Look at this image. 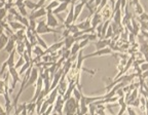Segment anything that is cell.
Listing matches in <instances>:
<instances>
[{
    "mask_svg": "<svg viewBox=\"0 0 148 115\" xmlns=\"http://www.w3.org/2000/svg\"><path fill=\"white\" fill-rule=\"evenodd\" d=\"M63 114L66 115H73V114H80V109H79V102L71 96L68 100H66L64 103V108H63Z\"/></svg>",
    "mask_w": 148,
    "mask_h": 115,
    "instance_id": "obj_1",
    "label": "cell"
},
{
    "mask_svg": "<svg viewBox=\"0 0 148 115\" xmlns=\"http://www.w3.org/2000/svg\"><path fill=\"white\" fill-rule=\"evenodd\" d=\"M36 33L37 34H47V33L59 34V33H60V30H57V29H55V28L49 27L44 21H40L37 23Z\"/></svg>",
    "mask_w": 148,
    "mask_h": 115,
    "instance_id": "obj_2",
    "label": "cell"
},
{
    "mask_svg": "<svg viewBox=\"0 0 148 115\" xmlns=\"http://www.w3.org/2000/svg\"><path fill=\"white\" fill-rule=\"evenodd\" d=\"M8 72H9V75L12 76V86H10V88H8L9 94H12V90L16 88V82H22V79L20 78V74H18V70H16L14 67H8Z\"/></svg>",
    "mask_w": 148,
    "mask_h": 115,
    "instance_id": "obj_3",
    "label": "cell"
},
{
    "mask_svg": "<svg viewBox=\"0 0 148 115\" xmlns=\"http://www.w3.org/2000/svg\"><path fill=\"white\" fill-rule=\"evenodd\" d=\"M38 72H39V71H38V68H37L36 66L32 67V70H31L30 76H29V78H28L27 82H26V84H25V90L27 88H29L30 85L36 83L37 79H38V77H39V74H38Z\"/></svg>",
    "mask_w": 148,
    "mask_h": 115,
    "instance_id": "obj_4",
    "label": "cell"
},
{
    "mask_svg": "<svg viewBox=\"0 0 148 115\" xmlns=\"http://www.w3.org/2000/svg\"><path fill=\"white\" fill-rule=\"evenodd\" d=\"M64 99H63L62 94H58L57 100H56L55 104H53V113H58V114H63V108H64Z\"/></svg>",
    "mask_w": 148,
    "mask_h": 115,
    "instance_id": "obj_5",
    "label": "cell"
},
{
    "mask_svg": "<svg viewBox=\"0 0 148 115\" xmlns=\"http://www.w3.org/2000/svg\"><path fill=\"white\" fill-rule=\"evenodd\" d=\"M112 49L110 47H105V49H97L95 53H88L86 55H83V59L86 60V59H88V57H99V55H110L112 53Z\"/></svg>",
    "mask_w": 148,
    "mask_h": 115,
    "instance_id": "obj_6",
    "label": "cell"
},
{
    "mask_svg": "<svg viewBox=\"0 0 148 115\" xmlns=\"http://www.w3.org/2000/svg\"><path fill=\"white\" fill-rule=\"evenodd\" d=\"M46 24L51 28H57L59 26L58 20L56 18V14L51 10L46 12Z\"/></svg>",
    "mask_w": 148,
    "mask_h": 115,
    "instance_id": "obj_7",
    "label": "cell"
},
{
    "mask_svg": "<svg viewBox=\"0 0 148 115\" xmlns=\"http://www.w3.org/2000/svg\"><path fill=\"white\" fill-rule=\"evenodd\" d=\"M100 14H101L102 18H103V21H106V20H109V18H112L113 8H112V6H109V4L107 3V4L100 10Z\"/></svg>",
    "mask_w": 148,
    "mask_h": 115,
    "instance_id": "obj_8",
    "label": "cell"
},
{
    "mask_svg": "<svg viewBox=\"0 0 148 115\" xmlns=\"http://www.w3.org/2000/svg\"><path fill=\"white\" fill-rule=\"evenodd\" d=\"M46 12H46L45 6H41L40 8L33 10V12L30 14V16H28V18H29V20H36V18H41V16H46Z\"/></svg>",
    "mask_w": 148,
    "mask_h": 115,
    "instance_id": "obj_9",
    "label": "cell"
},
{
    "mask_svg": "<svg viewBox=\"0 0 148 115\" xmlns=\"http://www.w3.org/2000/svg\"><path fill=\"white\" fill-rule=\"evenodd\" d=\"M16 34L10 35L8 38V41H7L6 45H5V51H6V53H10L12 51H14V49H16Z\"/></svg>",
    "mask_w": 148,
    "mask_h": 115,
    "instance_id": "obj_10",
    "label": "cell"
},
{
    "mask_svg": "<svg viewBox=\"0 0 148 115\" xmlns=\"http://www.w3.org/2000/svg\"><path fill=\"white\" fill-rule=\"evenodd\" d=\"M42 90H43V78H42L41 76H39V77H38V79H37V81H36V88H35L34 97L32 98L31 102L36 101L37 98H38V96L40 94V92H42Z\"/></svg>",
    "mask_w": 148,
    "mask_h": 115,
    "instance_id": "obj_11",
    "label": "cell"
},
{
    "mask_svg": "<svg viewBox=\"0 0 148 115\" xmlns=\"http://www.w3.org/2000/svg\"><path fill=\"white\" fill-rule=\"evenodd\" d=\"M9 92L8 90H5V92L3 94V97H4V100H5V108H6V114H9L10 113V110L14 108V104L12 103L10 101V97H9Z\"/></svg>",
    "mask_w": 148,
    "mask_h": 115,
    "instance_id": "obj_12",
    "label": "cell"
},
{
    "mask_svg": "<svg viewBox=\"0 0 148 115\" xmlns=\"http://www.w3.org/2000/svg\"><path fill=\"white\" fill-rule=\"evenodd\" d=\"M101 23H103V18H102L101 14L96 10V12L92 14V27L94 28V29H96V27Z\"/></svg>",
    "mask_w": 148,
    "mask_h": 115,
    "instance_id": "obj_13",
    "label": "cell"
},
{
    "mask_svg": "<svg viewBox=\"0 0 148 115\" xmlns=\"http://www.w3.org/2000/svg\"><path fill=\"white\" fill-rule=\"evenodd\" d=\"M64 45V41H60V42H56V43L51 44L49 47L44 51V53H56L58 51L59 49H61V47Z\"/></svg>",
    "mask_w": 148,
    "mask_h": 115,
    "instance_id": "obj_14",
    "label": "cell"
},
{
    "mask_svg": "<svg viewBox=\"0 0 148 115\" xmlns=\"http://www.w3.org/2000/svg\"><path fill=\"white\" fill-rule=\"evenodd\" d=\"M111 42L110 38H102V39H99V41L95 42V46L96 49H105V47H108L109 44Z\"/></svg>",
    "mask_w": 148,
    "mask_h": 115,
    "instance_id": "obj_15",
    "label": "cell"
},
{
    "mask_svg": "<svg viewBox=\"0 0 148 115\" xmlns=\"http://www.w3.org/2000/svg\"><path fill=\"white\" fill-rule=\"evenodd\" d=\"M74 23V4L71 3L70 4V10L67 14V18L66 20L64 21V26H67V25H70V24Z\"/></svg>",
    "mask_w": 148,
    "mask_h": 115,
    "instance_id": "obj_16",
    "label": "cell"
},
{
    "mask_svg": "<svg viewBox=\"0 0 148 115\" xmlns=\"http://www.w3.org/2000/svg\"><path fill=\"white\" fill-rule=\"evenodd\" d=\"M79 109H80V114H86L88 113V105L86 102V96L82 94L81 99L79 101Z\"/></svg>",
    "mask_w": 148,
    "mask_h": 115,
    "instance_id": "obj_17",
    "label": "cell"
},
{
    "mask_svg": "<svg viewBox=\"0 0 148 115\" xmlns=\"http://www.w3.org/2000/svg\"><path fill=\"white\" fill-rule=\"evenodd\" d=\"M59 94V90H58V86L57 88H55L53 90H51V92H49V98L46 99V101L49 102V104H55L56 100H57V97H58Z\"/></svg>",
    "mask_w": 148,
    "mask_h": 115,
    "instance_id": "obj_18",
    "label": "cell"
},
{
    "mask_svg": "<svg viewBox=\"0 0 148 115\" xmlns=\"http://www.w3.org/2000/svg\"><path fill=\"white\" fill-rule=\"evenodd\" d=\"M77 27H78L79 30H86V29L90 28L92 27V18L88 16V18H86L84 21H82L81 23L77 24Z\"/></svg>",
    "mask_w": 148,
    "mask_h": 115,
    "instance_id": "obj_19",
    "label": "cell"
},
{
    "mask_svg": "<svg viewBox=\"0 0 148 115\" xmlns=\"http://www.w3.org/2000/svg\"><path fill=\"white\" fill-rule=\"evenodd\" d=\"M69 4H70L69 2H60V4H59L58 6L56 7V8L53 10V12L55 14H59L60 12H65V10H66V9L68 8Z\"/></svg>",
    "mask_w": 148,
    "mask_h": 115,
    "instance_id": "obj_20",
    "label": "cell"
},
{
    "mask_svg": "<svg viewBox=\"0 0 148 115\" xmlns=\"http://www.w3.org/2000/svg\"><path fill=\"white\" fill-rule=\"evenodd\" d=\"M8 24H9V26H10V28L14 31L21 30V29H27L26 26H24L23 24L20 23L18 21H9Z\"/></svg>",
    "mask_w": 148,
    "mask_h": 115,
    "instance_id": "obj_21",
    "label": "cell"
},
{
    "mask_svg": "<svg viewBox=\"0 0 148 115\" xmlns=\"http://www.w3.org/2000/svg\"><path fill=\"white\" fill-rule=\"evenodd\" d=\"M75 42V38H74L73 35H68L67 37H65L64 38V46L66 47L67 49H71V46L73 45V43Z\"/></svg>",
    "mask_w": 148,
    "mask_h": 115,
    "instance_id": "obj_22",
    "label": "cell"
},
{
    "mask_svg": "<svg viewBox=\"0 0 148 115\" xmlns=\"http://www.w3.org/2000/svg\"><path fill=\"white\" fill-rule=\"evenodd\" d=\"M14 114H23V115L28 114V112H27V103H23L22 105H20L18 107H16Z\"/></svg>",
    "mask_w": 148,
    "mask_h": 115,
    "instance_id": "obj_23",
    "label": "cell"
},
{
    "mask_svg": "<svg viewBox=\"0 0 148 115\" xmlns=\"http://www.w3.org/2000/svg\"><path fill=\"white\" fill-rule=\"evenodd\" d=\"M16 6L18 7V14H21V16H28L27 10H26V6H25V4H24V2L18 3V4H16Z\"/></svg>",
    "mask_w": 148,
    "mask_h": 115,
    "instance_id": "obj_24",
    "label": "cell"
},
{
    "mask_svg": "<svg viewBox=\"0 0 148 115\" xmlns=\"http://www.w3.org/2000/svg\"><path fill=\"white\" fill-rule=\"evenodd\" d=\"M8 38H9V37L7 36V35H5L4 33H3V34L0 36V51H2V49L5 47L7 41H8Z\"/></svg>",
    "mask_w": 148,
    "mask_h": 115,
    "instance_id": "obj_25",
    "label": "cell"
},
{
    "mask_svg": "<svg viewBox=\"0 0 148 115\" xmlns=\"http://www.w3.org/2000/svg\"><path fill=\"white\" fill-rule=\"evenodd\" d=\"M59 4H60V2H59L58 0H53V1H49V4H47V5L45 6L46 12H49V10H51V12H53V9H55L56 7L58 6Z\"/></svg>",
    "mask_w": 148,
    "mask_h": 115,
    "instance_id": "obj_26",
    "label": "cell"
},
{
    "mask_svg": "<svg viewBox=\"0 0 148 115\" xmlns=\"http://www.w3.org/2000/svg\"><path fill=\"white\" fill-rule=\"evenodd\" d=\"M80 47H79V42L75 41L73 43V45L71 46V49H70V53H71V55H77L78 51H80Z\"/></svg>",
    "mask_w": 148,
    "mask_h": 115,
    "instance_id": "obj_27",
    "label": "cell"
},
{
    "mask_svg": "<svg viewBox=\"0 0 148 115\" xmlns=\"http://www.w3.org/2000/svg\"><path fill=\"white\" fill-rule=\"evenodd\" d=\"M33 53H35V55H39V57H42V55H44V51H43V49H42L41 46L40 45H35V46H33Z\"/></svg>",
    "mask_w": 148,
    "mask_h": 115,
    "instance_id": "obj_28",
    "label": "cell"
},
{
    "mask_svg": "<svg viewBox=\"0 0 148 115\" xmlns=\"http://www.w3.org/2000/svg\"><path fill=\"white\" fill-rule=\"evenodd\" d=\"M35 110H36V103L35 102H30L29 104H27L28 114H34Z\"/></svg>",
    "mask_w": 148,
    "mask_h": 115,
    "instance_id": "obj_29",
    "label": "cell"
},
{
    "mask_svg": "<svg viewBox=\"0 0 148 115\" xmlns=\"http://www.w3.org/2000/svg\"><path fill=\"white\" fill-rule=\"evenodd\" d=\"M32 65H34V63H33V62H26L25 64H24L23 66L21 67V70L18 71V74H20V75L24 74L28 70V68H29V67H31Z\"/></svg>",
    "mask_w": 148,
    "mask_h": 115,
    "instance_id": "obj_30",
    "label": "cell"
},
{
    "mask_svg": "<svg viewBox=\"0 0 148 115\" xmlns=\"http://www.w3.org/2000/svg\"><path fill=\"white\" fill-rule=\"evenodd\" d=\"M24 4H25L26 8L28 9H31V10H35V8H36V3L33 2V1H30V0H25L24 1Z\"/></svg>",
    "mask_w": 148,
    "mask_h": 115,
    "instance_id": "obj_31",
    "label": "cell"
},
{
    "mask_svg": "<svg viewBox=\"0 0 148 115\" xmlns=\"http://www.w3.org/2000/svg\"><path fill=\"white\" fill-rule=\"evenodd\" d=\"M36 39H37V44L41 46L43 49H46L47 47H49V46H47V44L45 43V41H44L42 38H40L39 34H37V33H36Z\"/></svg>",
    "mask_w": 148,
    "mask_h": 115,
    "instance_id": "obj_32",
    "label": "cell"
},
{
    "mask_svg": "<svg viewBox=\"0 0 148 115\" xmlns=\"http://www.w3.org/2000/svg\"><path fill=\"white\" fill-rule=\"evenodd\" d=\"M65 28H67L68 30L70 31V33L71 34H74L75 32H77V31L79 30L78 27H77V25H74V23L70 24V25H67V26H64Z\"/></svg>",
    "mask_w": 148,
    "mask_h": 115,
    "instance_id": "obj_33",
    "label": "cell"
},
{
    "mask_svg": "<svg viewBox=\"0 0 148 115\" xmlns=\"http://www.w3.org/2000/svg\"><path fill=\"white\" fill-rule=\"evenodd\" d=\"M105 107L104 104H98L97 105V109H96V114H105Z\"/></svg>",
    "mask_w": 148,
    "mask_h": 115,
    "instance_id": "obj_34",
    "label": "cell"
},
{
    "mask_svg": "<svg viewBox=\"0 0 148 115\" xmlns=\"http://www.w3.org/2000/svg\"><path fill=\"white\" fill-rule=\"evenodd\" d=\"M114 36V31L113 29H112V27H111V25L108 26V28H107V31H106V34H105V37L104 38H112V37Z\"/></svg>",
    "mask_w": 148,
    "mask_h": 115,
    "instance_id": "obj_35",
    "label": "cell"
},
{
    "mask_svg": "<svg viewBox=\"0 0 148 115\" xmlns=\"http://www.w3.org/2000/svg\"><path fill=\"white\" fill-rule=\"evenodd\" d=\"M140 51L143 53V55H148V41L144 42L140 45Z\"/></svg>",
    "mask_w": 148,
    "mask_h": 115,
    "instance_id": "obj_36",
    "label": "cell"
},
{
    "mask_svg": "<svg viewBox=\"0 0 148 115\" xmlns=\"http://www.w3.org/2000/svg\"><path fill=\"white\" fill-rule=\"evenodd\" d=\"M25 63H26V61H25V59H24V57H23V55H20V59H18V61L16 63V64H14V68L18 70V68H21V67L23 66Z\"/></svg>",
    "mask_w": 148,
    "mask_h": 115,
    "instance_id": "obj_37",
    "label": "cell"
},
{
    "mask_svg": "<svg viewBox=\"0 0 148 115\" xmlns=\"http://www.w3.org/2000/svg\"><path fill=\"white\" fill-rule=\"evenodd\" d=\"M134 6H135V12H136V14H138V16H140V14L144 12V8L142 7V5L140 4V2L136 3Z\"/></svg>",
    "mask_w": 148,
    "mask_h": 115,
    "instance_id": "obj_38",
    "label": "cell"
},
{
    "mask_svg": "<svg viewBox=\"0 0 148 115\" xmlns=\"http://www.w3.org/2000/svg\"><path fill=\"white\" fill-rule=\"evenodd\" d=\"M49 105H51V104H49V102L46 101V100H44V102L42 103V105H41V108H40L39 114H44V112L46 111V109H47V107H49Z\"/></svg>",
    "mask_w": 148,
    "mask_h": 115,
    "instance_id": "obj_39",
    "label": "cell"
},
{
    "mask_svg": "<svg viewBox=\"0 0 148 115\" xmlns=\"http://www.w3.org/2000/svg\"><path fill=\"white\" fill-rule=\"evenodd\" d=\"M7 12H8V10H7L4 6L0 7V20H5V18H6Z\"/></svg>",
    "mask_w": 148,
    "mask_h": 115,
    "instance_id": "obj_40",
    "label": "cell"
},
{
    "mask_svg": "<svg viewBox=\"0 0 148 115\" xmlns=\"http://www.w3.org/2000/svg\"><path fill=\"white\" fill-rule=\"evenodd\" d=\"M96 109H97V105L95 103L88 104V113L90 114H96Z\"/></svg>",
    "mask_w": 148,
    "mask_h": 115,
    "instance_id": "obj_41",
    "label": "cell"
},
{
    "mask_svg": "<svg viewBox=\"0 0 148 115\" xmlns=\"http://www.w3.org/2000/svg\"><path fill=\"white\" fill-rule=\"evenodd\" d=\"M90 40H88V38H86V39H83V40H81L80 42H79V47H80L81 49H84L86 45H88V43H90Z\"/></svg>",
    "mask_w": 148,
    "mask_h": 115,
    "instance_id": "obj_42",
    "label": "cell"
},
{
    "mask_svg": "<svg viewBox=\"0 0 148 115\" xmlns=\"http://www.w3.org/2000/svg\"><path fill=\"white\" fill-rule=\"evenodd\" d=\"M139 21L140 22H147L148 23V14L143 12V14H140V16H139Z\"/></svg>",
    "mask_w": 148,
    "mask_h": 115,
    "instance_id": "obj_43",
    "label": "cell"
},
{
    "mask_svg": "<svg viewBox=\"0 0 148 115\" xmlns=\"http://www.w3.org/2000/svg\"><path fill=\"white\" fill-rule=\"evenodd\" d=\"M129 105H131V106L136 107V108H140V99H139V97L137 98L136 100H134V101H133L132 103H130Z\"/></svg>",
    "mask_w": 148,
    "mask_h": 115,
    "instance_id": "obj_44",
    "label": "cell"
},
{
    "mask_svg": "<svg viewBox=\"0 0 148 115\" xmlns=\"http://www.w3.org/2000/svg\"><path fill=\"white\" fill-rule=\"evenodd\" d=\"M127 103H123V105H120V110L118 111L117 114H118V115L123 114V112H125V111L127 110Z\"/></svg>",
    "mask_w": 148,
    "mask_h": 115,
    "instance_id": "obj_45",
    "label": "cell"
},
{
    "mask_svg": "<svg viewBox=\"0 0 148 115\" xmlns=\"http://www.w3.org/2000/svg\"><path fill=\"white\" fill-rule=\"evenodd\" d=\"M127 113H129L130 115H135V114H136L135 110L133 109V106H131V105H127Z\"/></svg>",
    "mask_w": 148,
    "mask_h": 115,
    "instance_id": "obj_46",
    "label": "cell"
},
{
    "mask_svg": "<svg viewBox=\"0 0 148 115\" xmlns=\"http://www.w3.org/2000/svg\"><path fill=\"white\" fill-rule=\"evenodd\" d=\"M53 104H51V105H49V107H47V109H46V111L44 112V114H51V113H53Z\"/></svg>",
    "mask_w": 148,
    "mask_h": 115,
    "instance_id": "obj_47",
    "label": "cell"
},
{
    "mask_svg": "<svg viewBox=\"0 0 148 115\" xmlns=\"http://www.w3.org/2000/svg\"><path fill=\"white\" fill-rule=\"evenodd\" d=\"M140 67H141V70H142V72L143 71H146V70H148V62H144L143 64H141L140 65Z\"/></svg>",
    "mask_w": 148,
    "mask_h": 115,
    "instance_id": "obj_48",
    "label": "cell"
},
{
    "mask_svg": "<svg viewBox=\"0 0 148 115\" xmlns=\"http://www.w3.org/2000/svg\"><path fill=\"white\" fill-rule=\"evenodd\" d=\"M127 5V0H120V8H121V10H123Z\"/></svg>",
    "mask_w": 148,
    "mask_h": 115,
    "instance_id": "obj_49",
    "label": "cell"
},
{
    "mask_svg": "<svg viewBox=\"0 0 148 115\" xmlns=\"http://www.w3.org/2000/svg\"><path fill=\"white\" fill-rule=\"evenodd\" d=\"M62 34H63V37H64V38H65V37H67L68 35H70V34H71V33H70V31L68 30L67 28H65V30L62 32Z\"/></svg>",
    "mask_w": 148,
    "mask_h": 115,
    "instance_id": "obj_50",
    "label": "cell"
},
{
    "mask_svg": "<svg viewBox=\"0 0 148 115\" xmlns=\"http://www.w3.org/2000/svg\"><path fill=\"white\" fill-rule=\"evenodd\" d=\"M101 1H102V0H95V1H94V4H95V6H96V9H97V7L100 5Z\"/></svg>",
    "mask_w": 148,
    "mask_h": 115,
    "instance_id": "obj_51",
    "label": "cell"
},
{
    "mask_svg": "<svg viewBox=\"0 0 148 115\" xmlns=\"http://www.w3.org/2000/svg\"><path fill=\"white\" fill-rule=\"evenodd\" d=\"M4 33V28H3V26L2 25H0V36Z\"/></svg>",
    "mask_w": 148,
    "mask_h": 115,
    "instance_id": "obj_52",
    "label": "cell"
},
{
    "mask_svg": "<svg viewBox=\"0 0 148 115\" xmlns=\"http://www.w3.org/2000/svg\"><path fill=\"white\" fill-rule=\"evenodd\" d=\"M0 114H6V111H5L1 106H0Z\"/></svg>",
    "mask_w": 148,
    "mask_h": 115,
    "instance_id": "obj_53",
    "label": "cell"
},
{
    "mask_svg": "<svg viewBox=\"0 0 148 115\" xmlns=\"http://www.w3.org/2000/svg\"><path fill=\"white\" fill-rule=\"evenodd\" d=\"M145 110H146V114H148V99L147 101H146V106H145Z\"/></svg>",
    "mask_w": 148,
    "mask_h": 115,
    "instance_id": "obj_54",
    "label": "cell"
},
{
    "mask_svg": "<svg viewBox=\"0 0 148 115\" xmlns=\"http://www.w3.org/2000/svg\"><path fill=\"white\" fill-rule=\"evenodd\" d=\"M139 2V0H132V3H133V4H136V3H138Z\"/></svg>",
    "mask_w": 148,
    "mask_h": 115,
    "instance_id": "obj_55",
    "label": "cell"
},
{
    "mask_svg": "<svg viewBox=\"0 0 148 115\" xmlns=\"http://www.w3.org/2000/svg\"><path fill=\"white\" fill-rule=\"evenodd\" d=\"M47 1H53V0H47Z\"/></svg>",
    "mask_w": 148,
    "mask_h": 115,
    "instance_id": "obj_56",
    "label": "cell"
}]
</instances>
